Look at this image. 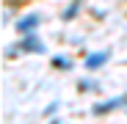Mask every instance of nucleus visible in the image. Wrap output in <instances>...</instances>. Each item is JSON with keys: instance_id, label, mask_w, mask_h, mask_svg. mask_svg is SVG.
<instances>
[{"instance_id": "nucleus-1", "label": "nucleus", "mask_w": 127, "mask_h": 124, "mask_svg": "<svg viewBox=\"0 0 127 124\" xmlns=\"http://www.w3.org/2000/svg\"><path fill=\"white\" fill-rule=\"evenodd\" d=\"M19 50H28V52H44V44H41L36 36H31V33H28V36L17 44V47H8V50H6V55H17Z\"/></svg>"}, {"instance_id": "nucleus-2", "label": "nucleus", "mask_w": 127, "mask_h": 124, "mask_svg": "<svg viewBox=\"0 0 127 124\" xmlns=\"http://www.w3.org/2000/svg\"><path fill=\"white\" fill-rule=\"evenodd\" d=\"M39 14H28V17H22V19H19V22H17V30L19 33H22V36H28V30H33L36 25H39Z\"/></svg>"}, {"instance_id": "nucleus-3", "label": "nucleus", "mask_w": 127, "mask_h": 124, "mask_svg": "<svg viewBox=\"0 0 127 124\" xmlns=\"http://www.w3.org/2000/svg\"><path fill=\"white\" fill-rule=\"evenodd\" d=\"M122 105H127V97H116V99H111V102H105V105H94L91 110H94V113H108V110L122 108Z\"/></svg>"}, {"instance_id": "nucleus-4", "label": "nucleus", "mask_w": 127, "mask_h": 124, "mask_svg": "<svg viewBox=\"0 0 127 124\" xmlns=\"http://www.w3.org/2000/svg\"><path fill=\"white\" fill-rule=\"evenodd\" d=\"M105 61H108V52H91L86 58V69H99Z\"/></svg>"}, {"instance_id": "nucleus-5", "label": "nucleus", "mask_w": 127, "mask_h": 124, "mask_svg": "<svg viewBox=\"0 0 127 124\" xmlns=\"http://www.w3.org/2000/svg\"><path fill=\"white\" fill-rule=\"evenodd\" d=\"M77 8H80V0H77V3H72V6H69V11H66V14H64V19H72Z\"/></svg>"}, {"instance_id": "nucleus-6", "label": "nucleus", "mask_w": 127, "mask_h": 124, "mask_svg": "<svg viewBox=\"0 0 127 124\" xmlns=\"http://www.w3.org/2000/svg\"><path fill=\"white\" fill-rule=\"evenodd\" d=\"M55 66H58V69H69V61H66V58H55Z\"/></svg>"}]
</instances>
